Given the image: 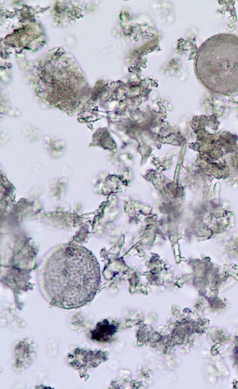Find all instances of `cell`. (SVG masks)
I'll return each instance as SVG.
<instances>
[{
	"label": "cell",
	"mask_w": 238,
	"mask_h": 389,
	"mask_svg": "<svg viewBox=\"0 0 238 389\" xmlns=\"http://www.w3.org/2000/svg\"><path fill=\"white\" fill-rule=\"evenodd\" d=\"M195 70L201 84L210 92L223 95L238 93V36L214 35L201 46Z\"/></svg>",
	"instance_id": "cell-2"
},
{
	"label": "cell",
	"mask_w": 238,
	"mask_h": 389,
	"mask_svg": "<svg viewBox=\"0 0 238 389\" xmlns=\"http://www.w3.org/2000/svg\"><path fill=\"white\" fill-rule=\"evenodd\" d=\"M100 282L99 266L94 255L83 246L68 243L56 248L42 270V285L51 305L79 308L91 301Z\"/></svg>",
	"instance_id": "cell-1"
},
{
	"label": "cell",
	"mask_w": 238,
	"mask_h": 389,
	"mask_svg": "<svg viewBox=\"0 0 238 389\" xmlns=\"http://www.w3.org/2000/svg\"><path fill=\"white\" fill-rule=\"evenodd\" d=\"M116 326L111 324L105 319L98 323L96 328L92 332V338L101 341H108L116 332Z\"/></svg>",
	"instance_id": "cell-3"
}]
</instances>
